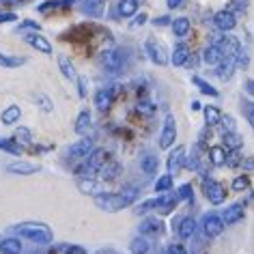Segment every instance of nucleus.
<instances>
[{"instance_id": "obj_1", "label": "nucleus", "mask_w": 254, "mask_h": 254, "mask_svg": "<svg viewBox=\"0 0 254 254\" xmlns=\"http://www.w3.org/2000/svg\"><path fill=\"white\" fill-rule=\"evenodd\" d=\"M136 194H138L136 188L123 190V192H119V194H97L95 196V205L108 213H114V211H121V209L129 207L131 202L136 200Z\"/></svg>"}, {"instance_id": "obj_2", "label": "nucleus", "mask_w": 254, "mask_h": 254, "mask_svg": "<svg viewBox=\"0 0 254 254\" xmlns=\"http://www.w3.org/2000/svg\"><path fill=\"white\" fill-rule=\"evenodd\" d=\"M13 231L17 235H24L26 239L35 241V244H50L52 241V231L46 224H39V222H24V224L15 226Z\"/></svg>"}, {"instance_id": "obj_3", "label": "nucleus", "mask_w": 254, "mask_h": 254, "mask_svg": "<svg viewBox=\"0 0 254 254\" xmlns=\"http://www.w3.org/2000/svg\"><path fill=\"white\" fill-rule=\"evenodd\" d=\"M177 140V125H175V117L168 114L166 121H164V129H162V136H160V147L162 149H170Z\"/></svg>"}, {"instance_id": "obj_4", "label": "nucleus", "mask_w": 254, "mask_h": 254, "mask_svg": "<svg viewBox=\"0 0 254 254\" xmlns=\"http://www.w3.org/2000/svg\"><path fill=\"white\" fill-rule=\"evenodd\" d=\"M99 61H101V67H104L106 71H110V73L119 71V69L123 67V54H121L119 50H108V52L101 54Z\"/></svg>"}, {"instance_id": "obj_5", "label": "nucleus", "mask_w": 254, "mask_h": 254, "mask_svg": "<svg viewBox=\"0 0 254 254\" xmlns=\"http://www.w3.org/2000/svg\"><path fill=\"white\" fill-rule=\"evenodd\" d=\"M205 196L209 198V202H213V205H220V202H224L226 198V192H224V188L220 186L218 181H211V179H207L205 181Z\"/></svg>"}, {"instance_id": "obj_6", "label": "nucleus", "mask_w": 254, "mask_h": 254, "mask_svg": "<svg viewBox=\"0 0 254 254\" xmlns=\"http://www.w3.org/2000/svg\"><path fill=\"white\" fill-rule=\"evenodd\" d=\"M108 162H110V153H108L106 149H95L93 153L86 157V164L95 170V173H99V170L104 168Z\"/></svg>"}, {"instance_id": "obj_7", "label": "nucleus", "mask_w": 254, "mask_h": 254, "mask_svg": "<svg viewBox=\"0 0 254 254\" xmlns=\"http://www.w3.org/2000/svg\"><path fill=\"white\" fill-rule=\"evenodd\" d=\"M202 228L209 237H218V235L224 231V218H218V215H207L205 222H202Z\"/></svg>"}, {"instance_id": "obj_8", "label": "nucleus", "mask_w": 254, "mask_h": 254, "mask_svg": "<svg viewBox=\"0 0 254 254\" xmlns=\"http://www.w3.org/2000/svg\"><path fill=\"white\" fill-rule=\"evenodd\" d=\"M213 24L220 30H233L237 20H235V15L231 13V11H218V13L213 15Z\"/></svg>"}, {"instance_id": "obj_9", "label": "nucleus", "mask_w": 254, "mask_h": 254, "mask_svg": "<svg viewBox=\"0 0 254 254\" xmlns=\"http://www.w3.org/2000/svg\"><path fill=\"white\" fill-rule=\"evenodd\" d=\"M147 52H149V59L153 61L155 65H166V52H164V48L157 41H153V39L147 41Z\"/></svg>"}, {"instance_id": "obj_10", "label": "nucleus", "mask_w": 254, "mask_h": 254, "mask_svg": "<svg viewBox=\"0 0 254 254\" xmlns=\"http://www.w3.org/2000/svg\"><path fill=\"white\" fill-rule=\"evenodd\" d=\"M39 170L41 168L37 164H30V162H13L7 166V173H13V175H35Z\"/></svg>"}, {"instance_id": "obj_11", "label": "nucleus", "mask_w": 254, "mask_h": 254, "mask_svg": "<svg viewBox=\"0 0 254 254\" xmlns=\"http://www.w3.org/2000/svg\"><path fill=\"white\" fill-rule=\"evenodd\" d=\"M140 233L142 235H149V237H157V235L164 233V222L162 220H155V218H149L140 224Z\"/></svg>"}, {"instance_id": "obj_12", "label": "nucleus", "mask_w": 254, "mask_h": 254, "mask_svg": "<svg viewBox=\"0 0 254 254\" xmlns=\"http://www.w3.org/2000/svg\"><path fill=\"white\" fill-rule=\"evenodd\" d=\"M93 151L95 149H93V140H91V138H82L80 142H75L71 147L69 155H71V157H88Z\"/></svg>"}, {"instance_id": "obj_13", "label": "nucleus", "mask_w": 254, "mask_h": 254, "mask_svg": "<svg viewBox=\"0 0 254 254\" xmlns=\"http://www.w3.org/2000/svg\"><path fill=\"white\" fill-rule=\"evenodd\" d=\"M202 59H205L207 65H215L218 67L222 61H224V52H222V48L215 43V46H209L205 52H202Z\"/></svg>"}, {"instance_id": "obj_14", "label": "nucleus", "mask_w": 254, "mask_h": 254, "mask_svg": "<svg viewBox=\"0 0 254 254\" xmlns=\"http://www.w3.org/2000/svg\"><path fill=\"white\" fill-rule=\"evenodd\" d=\"M26 41H28L35 50H39V52H43V54H52V43H50L43 35H26Z\"/></svg>"}, {"instance_id": "obj_15", "label": "nucleus", "mask_w": 254, "mask_h": 254, "mask_svg": "<svg viewBox=\"0 0 254 254\" xmlns=\"http://www.w3.org/2000/svg\"><path fill=\"white\" fill-rule=\"evenodd\" d=\"M183 157H186V149H183V147H177L173 153H170V157H168V170H170V175L177 173V170L183 166Z\"/></svg>"}, {"instance_id": "obj_16", "label": "nucleus", "mask_w": 254, "mask_h": 254, "mask_svg": "<svg viewBox=\"0 0 254 254\" xmlns=\"http://www.w3.org/2000/svg\"><path fill=\"white\" fill-rule=\"evenodd\" d=\"M218 46L222 48L224 56H237L239 54V43H237V39H231V37H220Z\"/></svg>"}, {"instance_id": "obj_17", "label": "nucleus", "mask_w": 254, "mask_h": 254, "mask_svg": "<svg viewBox=\"0 0 254 254\" xmlns=\"http://www.w3.org/2000/svg\"><path fill=\"white\" fill-rule=\"evenodd\" d=\"M112 101H114V93H110V91H97V95H95V106H97V110H101V112L110 110Z\"/></svg>"}, {"instance_id": "obj_18", "label": "nucleus", "mask_w": 254, "mask_h": 254, "mask_svg": "<svg viewBox=\"0 0 254 254\" xmlns=\"http://www.w3.org/2000/svg\"><path fill=\"white\" fill-rule=\"evenodd\" d=\"M0 252H2V254H20L22 252L20 239H15V237L2 239V241H0Z\"/></svg>"}, {"instance_id": "obj_19", "label": "nucleus", "mask_w": 254, "mask_h": 254, "mask_svg": "<svg viewBox=\"0 0 254 254\" xmlns=\"http://www.w3.org/2000/svg\"><path fill=\"white\" fill-rule=\"evenodd\" d=\"M188 61H190V48L188 46H177L175 52H173V65L183 67V65H188Z\"/></svg>"}, {"instance_id": "obj_20", "label": "nucleus", "mask_w": 254, "mask_h": 254, "mask_svg": "<svg viewBox=\"0 0 254 254\" xmlns=\"http://www.w3.org/2000/svg\"><path fill=\"white\" fill-rule=\"evenodd\" d=\"M59 67H61V71H63V75H65L67 80L78 82V75H75V69H73L71 61H69L67 56H59Z\"/></svg>"}, {"instance_id": "obj_21", "label": "nucleus", "mask_w": 254, "mask_h": 254, "mask_svg": "<svg viewBox=\"0 0 254 254\" xmlns=\"http://www.w3.org/2000/svg\"><path fill=\"white\" fill-rule=\"evenodd\" d=\"M233 69H235V56H224V61L218 65V75L222 80H228L233 73Z\"/></svg>"}, {"instance_id": "obj_22", "label": "nucleus", "mask_w": 254, "mask_h": 254, "mask_svg": "<svg viewBox=\"0 0 254 254\" xmlns=\"http://www.w3.org/2000/svg\"><path fill=\"white\" fill-rule=\"evenodd\" d=\"M241 218H244V207L241 205H231L224 211V222L226 224H235V222H239Z\"/></svg>"}, {"instance_id": "obj_23", "label": "nucleus", "mask_w": 254, "mask_h": 254, "mask_svg": "<svg viewBox=\"0 0 254 254\" xmlns=\"http://www.w3.org/2000/svg\"><path fill=\"white\" fill-rule=\"evenodd\" d=\"M138 11V0H121L119 2V15L121 17H131Z\"/></svg>"}, {"instance_id": "obj_24", "label": "nucleus", "mask_w": 254, "mask_h": 254, "mask_svg": "<svg viewBox=\"0 0 254 254\" xmlns=\"http://www.w3.org/2000/svg\"><path fill=\"white\" fill-rule=\"evenodd\" d=\"M26 59L24 56H7L0 52V67H7V69H15V67H22Z\"/></svg>"}, {"instance_id": "obj_25", "label": "nucleus", "mask_w": 254, "mask_h": 254, "mask_svg": "<svg viewBox=\"0 0 254 254\" xmlns=\"http://www.w3.org/2000/svg\"><path fill=\"white\" fill-rule=\"evenodd\" d=\"M20 114H22V110L17 106H9L7 110H4L2 114H0V121H2L4 125H13L17 119H20Z\"/></svg>"}, {"instance_id": "obj_26", "label": "nucleus", "mask_w": 254, "mask_h": 254, "mask_svg": "<svg viewBox=\"0 0 254 254\" xmlns=\"http://www.w3.org/2000/svg\"><path fill=\"white\" fill-rule=\"evenodd\" d=\"M209 160H211L213 166H222V164H226V151L222 147H211L209 149Z\"/></svg>"}, {"instance_id": "obj_27", "label": "nucleus", "mask_w": 254, "mask_h": 254, "mask_svg": "<svg viewBox=\"0 0 254 254\" xmlns=\"http://www.w3.org/2000/svg\"><path fill=\"white\" fill-rule=\"evenodd\" d=\"M88 127H91V114H88V110H82L78 114V119H75V131H78V134H84Z\"/></svg>"}, {"instance_id": "obj_28", "label": "nucleus", "mask_w": 254, "mask_h": 254, "mask_svg": "<svg viewBox=\"0 0 254 254\" xmlns=\"http://www.w3.org/2000/svg\"><path fill=\"white\" fill-rule=\"evenodd\" d=\"M173 33L177 37H186L190 33V20L188 17H177V20L173 22Z\"/></svg>"}, {"instance_id": "obj_29", "label": "nucleus", "mask_w": 254, "mask_h": 254, "mask_svg": "<svg viewBox=\"0 0 254 254\" xmlns=\"http://www.w3.org/2000/svg\"><path fill=\"white\" fill-rule=\"evenodd\" d=\"M196 231V222L192 218H183L181 220V224H179V235L183 239H188V237H192Z\"/></svg>"}, {"instance_id": "obj_30", "label": "nucleus", "mask_w": 254, "mask_h": 254, "mask_svg": "<svg viewBox=\"0 0 254 254\" xmlns=\"http://www.w3.org/2000/svg\"><path fill=\"white\" fill-rule=\"evenodd\" d=\"M140 166H142V170H144L147 175H153L155 170H157V166H160V162H157V157H155L153 153H147V155L142 157V164H140Z\"/></svg>"}, {"instance_id": "obj_31", "label": "nucleus", "mask_w": 254, "mask_h": 254, "mask_svg": "<svg viewBox=\"0 0 254 254\" xmlns=\"http://www.w3.org/2000/svg\"><path fill=\"white\" fill-rule=\"evenodd\" d=\"M224 144L228 149H233V151H239L241 144H244V140H241V136L235 134V131H226L224 134Z\"/></svg>"}, {"instance_id": "obj_32", "label": "nucleus", "mask_w": 254, "mask_h": 254, "mask_svg": "<svg viewBox=\"0 0 254 254\" xmlns=\"http://www.w3.org/2000/svg\"><path fill=\"white\" fill-rule=\"evenodd\" d=\"M222 121V114H220V110L215 106H207L205 108V123L207 125H218Z\"/></svg>"}, {"instance_id": "obj_33", "label": "nucleus", "mask_w": 254, "mask_h": 254, "mask_svg": "<svg viewBox=\"0 0 254 254\" xmlns=\"http://www.w3.org/2000/svg\"><path fill=\"white\" fill-rule=\"evenodd\" d=\"M84 9H86V13L99 17L101 11H104V0H84Z\"/></svg>"}, {"instance_id": "obj_34", "label": "nucleus", "mask_w": 254, "mask_h": 254, "mask_svg": "<svg viewBox=\"0 0 254 254\" xmlns=\"http://www.w3.org/2000/svg\"><path fill=\"white\" fill-rule=\"evenodd\" d=\"M131 254H147L149 252V241L144 237H136L134 241H131Z\"/></svg>"}, {"instance_id": "obj_35", "label": "nucleus", "mask_w": 254, "mask_h": 254, "mask_svg": "<svg viewBox=\"0 0 254 254\" xmlns=\"http://www.w3.org/2000/svg\"><path fill=\"white\" fill-rule=\"evenodd\" d=\"M99 173H101V177H104L106 181H108V179H114V177L119 175V166H117V164H114V162H108L106 166L99 170Z\"/></svg>"}, {"instance_id": "obj_36", "label": "nucleus", "mask_w": 254, "mask_h": 254, "mask_svg": "<svg viewBox=\"0 0 254 254\" xmlns=\"http://www.w3.org/2000/svg\"><path fill=\"white\" fill-rule=\"evenodd\" d=\"M170 188H173V175H164V177H160V179H157V183H155V190H157V192H168Z\"/></svg>"}, {"instance_id": "obj_37", "label": "nucleus", "mask_w": 254, "mask_h": 254, "mask_svg": "<svg viewBox=\"0 0 254 254\" xmlns=\"http://www.w3.org/2000/svg\"><path fill=\"white\" fill-rule=\"evenodd\" d=\"M194 84L198 86V88H200V91L205 93V95H211V97H218V91H215V88H213L211 84H207L205 80H200V78H194Z\"/></svg>"}, {"instance_id": "obj_38", "label": "nucleus", "mask_w": 254, "mask_h": 254, "mask_svg": "<svg viewBox=\"0 0 254 254\" xmlns=\"http://www.w3.org/2000/svg\"><path fill=\"white\" fill-rule=\"evenodd\" d=\"M0 149L9 151V153H13V155H20V147H17V140H2V138H0Z\"/></svg>"}, {"instance_id": "obj_39", "label": "nucleus", "mask_w": 254, "mask_h": 254, "mask_svg": "<svg viewBox=\"0 0 254 254\" xmlns=\"http://www.w3.org/2000/svg\"><path fill=\"white\" fill-rule=\"evenodd\" d=\"M15 140L17 142H30L33 140V134H30L28 127H20V129L15 131Z\"/></svg>"}, {"instance_id": "obj_40", "label": "nucleus", "mask_w": 254, "mask_h": 254, "mask_svg": "<svg viewBox=\"0 0 254 254\" xmlns=\"http://www.w3.org/2000/svg\"><path fill=\"white\" fill-rule=\"evenodd\" d=\"M250 188V179L248 177H237V179L233 181V190L235 192H244V190Z\"/></svg>"}, {"instance_id": "obj_41", "label": "nucleus", "mask_w": 254, "mask_h": 254, "mask_svg": "<svg viewBox=\"0 0 254 254\" xmlns=\"http://www.w3.org/2000/svg\"><path fill=\"white\" fill-rule=\"evenodd\" d=\"M37 101H39V106H41L46 112H52V110H54L52 101H50V99L46 97V95H37Z\"/></svg>"}, {"instance_id": "obj_42", "label": "nucleus", "mask_w": 254, "mask_h": 254, "mask_svg": "<svg viewBox=\"0 0 254 254\" xmlns=\"http://www.w3.org/2000/svg\"><path fill=\"white\" fill-rule=\"evenodd\" d=\"M179 198L192 200V186H181V188H179Z\"/></svg>"}, {"instance_id": "obj_43", "label": "nucleus", "mask_w": 254, "mask_h": 254, "mask_svg": "<svg viewBox=\"0 0 254 254\" xmlns=\"http://www.w3.org/2000/svg\"><path fill=\"white\" fill-rule=\"evenodd\" d=\"M138 110L142 114H153V106H151L149 101H140V104H138Z\"/></svg>"}, {"instance_id": "obj_44", "label": "nucleus", "mask_w": 254, "mask_h": 254, "mask_svg": "<svg viewBox=\"0 0 254 254\" xmlns=\"http://www.w3.org/2000/svg\"><path fill=\"white\" fill-rule=\"evenodd\" d=\"M220 123L224 125V129H226V131H233V129H235V121H233L231 117H222Z\"/></svg>"}, {"instance_id": "obj_45", "label": "nucleus", "mask_w": 254, "mask_h": 254, "mask_svg": "<svg viewBox=\"0 0 254 254\" xmlns=\"http://www.w3.org/2000/svg\"><path fill=\"white\" fill-rule=\"evenodd\" d=\"M54 7H59V0H52V2H43V4H39V11H41V13H46V11L54 9Z\"/></svg>"}, {"instance_id": "obj_46", "label": "nucleus", "mask_w": 254, "mask_h": 254, "mask_svg": "<svg viewBox=\"0 0 254 254\" xmlns=\"http://www.w3.org/2000/svg\"><path fill=\"white\" fill-rule=\"evenodd\" d=\"M78 91H80V97H86V80L84 78H78Z\"/></svg>"}, {"instance_id": "obj_47", "label": "nucleus", "mask_w": 254, "mask_h": 254, "mask_svg": "<svg viewBox=\"0 0 254 254\" xmlns=\"http://www.w3.org/2000/svg\"><path fill=\"white\" fill-rule=\"evenodd\" d=\"M15 20H17L15 13H0V24L2 22H15Z\"/></svg>"}, {"instance_id": "obj_48", "label": "nucleus", "mask_w": 254, "mask_h": 254, "mask_svg": "<svg viewBox=\"0 0 254 254\" xmlns=\"http://www.w3.org/2000/svg\"><path fill=\"white\" fill-rule=\"evenodd\" d=\"M67 254H86V252L80 246H71V248H67Z\"/></svg>"}, {"instance_id": "obj_49", "label": "nucleus", "mask_w": 254, "mask_h": 254, "mask_svg": "<svg viewBox=\"0 0 254 254\" xmlns=\"http://www.w3.org/2000/svg\"><path fill=\"white\" fill-rule=\"evenodd\" d=\"M170 252L173 254H188L186 248H181V246H170Z\"/></svg>"}, {"instance_id": "obj_50", "label": "nucleus", "mask_w": 254, "mask_h": 254, "mask_svg": "<svg viewBox=\"0 0 254 254\" xmlns=\"http://www.w3.org/2000/svg\"><path fill=\"white\" fill-rule=\"evenodd\" d=\"M244 168L252 170V173H254V157H250V160H244Z\"/></svg>"}, {"instance_id": "obj_51", "label": "nucleus", "mask_w": 254, "mask_h": 254, "mask_svg": "<svg viewBox=\"0 0 254 254\" xmlns=\"http://www.w3.org/2000/svg\"><path fill=\"white\" fill-rule=\"evenodd\" d=\"M246 91L250 93V95H254V80H248L246 82Z\"/></svg>"}, {"instance_id": "obj_52", "label": "nucleus", "mask_w": 254, "mask_h": 254, "mask_svg": "<svg viewBox=\"0 0 254 254\" xmlns=\"http://www.w3.org/2000/svg\"><path fill=\"white\" fill-rule=\"evenodd\" d=\"M179 4H181V0H168V7H170V9H177Z\"/></svg>"}, {"instance_id": "obj_53", "label": "nucleus", "mask_w": 254, "mask_h": 254, "mask_svg": "<svg viewBox=\"0 0 254 254\" xmlns=\"http://www.w3.org/2000/svg\"><path fill=\"white\" fill-rule=\"evenodd\" d=\"M248 119H250V123H252V127H254V108H250V110H248Z\"/></svg>"}, {"instance_id": "obj_54", "label": "nucleus", "mask_w": 254, "mask_h": 254, "mask_svg": "<svg viewBox=\"0 0 254 254\" xmlns=\"http://www.w3.org/2000/svg\"><path fill=\"white\" fill-rule=\"evenodd\" d=\"M95 254H117L114 250H99V252H95Z\"/></svg>"}, {"instance_id": "obj_55", "label": "nucleus", "mask_w": 254, "mask_h": 254, "mask_svg": "<svg viewBox=\"0 0 254 254\" xmlns=\"http://www.w3.org/2000/svg\"><path fill=\"white\" fill-rule=\"evenodd\" d=\"M73 2H75V0H63V4H65V7H71Z\"/></svg>"}, {"instance_id": "obj_56", "label": "nucleus", "mask_w": 254, "mask_h": 254, "mask_svg": "<svg viewBox=\"0 0 254 254\" xmlns=\"http://www.w3.org/2000/svg\"><path fill=\"white\" fill-rule=\"evenodd\" d=\"M2 2H17V0H2Z\"/></svg>"}]
</instances>
